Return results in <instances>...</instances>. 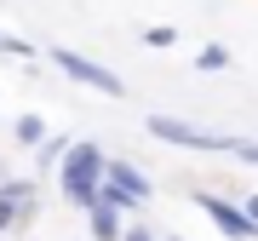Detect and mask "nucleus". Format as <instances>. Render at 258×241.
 <instances>
[{
    "instance_id": "f257e3e1",
    "label": "nucleus",
    "mask_w": 258,
    "mask_h": 241,
    "mask_svg": "<svg viewBox=\"0 0 258 241\" xmlns=\"http://www.w3.org/2000/svg\"><path fill=\"white\" fill-rule=\"evenodd\" d=\"M103 184H109V155L86 138L69 149V161L57 167V195H63L69 207H81V213H92V207L103 201Z\"/></svg>"
},
{
    "instance_id": "f03ea898",
    "label": "nucleus",
    "mask_w": 258,
    "mask_h": 241,
    "mask_svg": "<svg viewBox=\"0 0 258 241\" xmlns=\"http://www.w3.org/2000/svg\"><path fill=\"white\" fill-rule=\"evenodd\" d=\"M144 132L172 149H195V155H235V144H241V132H212V127H195V120H178V115H149Z\"/></svg>"
},
{
    "instance_id": "7ed1b4c3",
    "label": "nucleus",
    "mask_w": 258,
    "mask_h": 241,
    "mask_svg": "<svg viewBox=\"0 0 258 241\" xmlns=\"http://www.w3.org/2000/svg\"><path fill=\"white\" fill-rule=\"evenodd\" d=\"M57 69L69 75L75 86H92V92H103V98H126V86H120V75L109 69V64H98V57H86V52H75V46H52L46 52Z\"/></svg>"
},
{
    "instance_id": "20e7f679",
    "label": "nucleus",
    "mask_w": 258,
    "mask_h": 241,
    "mask_svg": "<svg viewBox=\"0 0 258 241\" xmlns=\"http://www.w3.org/2000/svg\"><path fill=\"white\" fill-rule=\"evenodd\" d=\"M195 207L212 218V230L230 235V241H258V224L247 213V201H224L218 190H195Z\"/></svg>"
},
{
    "instance_id": "39448f33",
    "label": "nucleus",
    "mask_w": 258,
    "mask_h": 241,
    "mask_svg": "<svg viewBox=\"0 0 258 241\" xmlns=\"http://www.w3.org/2000/svg\"><path fill=\"white\" fill-rule=\"evenodd\" d=\"M149 195H155V184H149V172L138 167V161H109L103 201H115L120 213H138V207H149Z\"/></svg>"
},
{
    "instance_id": "423d86ee",
    "label": "nucleus",
    "mask_w": 258,
    "mask_h": 241,
    "mask_svg": "<svg viewBox=\"0 0 258 241\" xmlns=\"http://www.w3.org/2000/svg\"><path fill=\"white\" fill-rule=\"evenodd\" d=\"M40 213V184L35 178H6L0 184V230H23V224H35Z\"/></svg>"
},
{
    "instance_id": "0eeeda50",
    "label": "nucleus",
    "mask_w": 258,
    "mask_h": 241,
    "mask_svg": "<svg viewBox=\"0 0 258 241\" xmlns=\"http://www.w3.org/2000/svg\"><path fill=\"white\" fill-rule=\"evenodd\" d=\"M86 230H92V241H126V213H120L115 201H98L92 213H86Z\"/></svg>"
},
{
    "instance_id": "6e6552de",
    "label": "nucleus",
    "mask_w": 258,
    "mask_h": 241,
    "mask_svg": "<svg viewBox=\"0 0 258 241\" xmlns=\"http://www.w3.org/2000/svg\"><path fill=\"white\" fill-rule=\"evenodd\" d=\"M12 138H18L23 149H40L52 132H46V120H40V115H18V120H12Z\"/></svg>"
},
{
    "instance_id": "1a4fd4ad",
    "label": "nucleus",
    "mask_w": 258,
    "mask_h": 241,
    "mask_svg": "<svg viewBox=\"0 0 258 241\" xmlns=\"http://www.w3.org/2000/svg\"><path fill=\"white\" fill-rule=\"evenodd\" d=\"M195 69H201V75H218V69H230V46H218V40H207V46L195 52Z\"/></svg>"
},
{
    "instance_id": "9d476101",
    "label": "nucleus",
    "mask_w": 258,
    "mask_h": 241,
    "mask_svg": "<svg viewBox=\"0 0 258 241\" xmlns=\"http://www.w3.org/2000/svg\"><path fill=\"white\" fill-rule=\"evenodd\" d=\"M69 149H75V144H69V138H57V132H52V138H46V144L35 149V155H40V167H52V172H57V167L69 161Z\"/></svg>"
},
{
    "instance_id": "9b49d317",
    "label": "nucleus",
    "mask_w": 258,
    "mask_h": 241,
    "mask_svg": "<svg viewBox=\"0 0 258 241\" xmlns=\"http://www.w3.org/2000/svg\"><path fill=\"white\" fill-rule=\"evenodd\" d=\"M0 57H18V64H35L40 46L35 40H18V35H0Z\"/></svg>"
},
{
    "instance_id": "f8f14e48",
    "label": "nucleus",
    "mask_w": 258,
    "mask_h": 241,
    "mask_svg": "<svg viewBox=\"0 0 258 241\" xmlns=\"http://www.w3.org/2000/svg\"><path fill=\"white\" fill-rule=\"evenodd\" d=\"M144 46H149V52L178 46V29H172V23H149V29H144Z\"/></svg>"
},
{
    "instance_id": "ddd939ff",
    "label": "nucleus",
    "mask_w": 258,
    "mask_h": 241,
    "mask_svg": "<svg viewBox=\"0 0 258 241\" xmlns=\"http://www.w3.org/2000/svg\"><path fill=\"white\" fill-rule=\"evenodd\" d=\"M235 161H241V167H258V138H241L235 144Z\"/></svg>"
},
{
    "instance_id": "4468645a",
    "label": "nucleus",
    "mask_w": 258,
    "mask_h": 241,
    "mask_svg": "<svg viewBox=\"0 0 258 241\" xmlns=\"http://www.w3.org/2000/svg\"><path fill=\"white\" fill-rule=\"evenodd\" d=\"M126 241H161V235L149 230V224H132V230H126Z\"/></svg>"
},
{
    "instance_id": "2eb2a0df",
    "label": "nucleus",
    "mask_w": 258,
    "mask_h": 241,
    "mask_svg": "<svg viewBox=\"0 0 258 241\" xmlns=\"http://www.w3.org/2000/svg\"><path fill=\"white\" fill-rule=\"evenodd\" d=\"M247 213H252V224H258V190H252V195H247Z\"/></svg>"
},
{
    "instance_id": "dca6fc26",
    "label": "nucleus",
    "mask_w": 258,
    "mask_h": 241,
    "mask_svg": "<svg viewBox=\"0 0 258 241\" xmlns=\"http://www.w3.org/2000/svg\"><path fill=\"white\" fill-rule=\"evenodd\" d=\"M0 184H6V172H0Z\"/></svg>"
},
{
    "instance_id": "f3484780",
    "label": "nucleus",
    "mask_w": 258,
    "mask_h": 241,
    "mask_svg": "<svg viewBox=\"0 0 258 241\" xmlns=\"http://www.w3.org/2000/svg\"><path fill=\"white\" fill-rule=\"evenodd\" d=\"M166 241H178V235H166Z\"/></svg>"
}]
</instances>
